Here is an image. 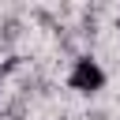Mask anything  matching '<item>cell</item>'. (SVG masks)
Masks as SVG:
<instances>
[{
    "label": "cell",
    "mask_w": 120,
    "mask_h": 120,
    "mask_svg": "<svg viewBox=\"0 0 120 120\" xmlns=\"http://www.w3.org/2000/svg\"><path fill=\"white\" fill-rule=\"evenodd\" d=\"M68 86L79 90V94H98V90L105 86V71H101V64H98L94 56H75L71 75H68Z\"/></svg>",
    "instance_id": "obj_1"
},
{
    "label": "cell",
    "mask_w": 120,
    "mask_h": 120,
    "mask_svg": "<svg viewBox=\"0 0 120 120\" xmlns=\"http://www.w3.org/2000/svg\"><path fill=\"white\" fill-rule=\"evenodd\" d=\"M22 116H26V98H11L0 109V120H22Z\"/></svg>",
    "instance_id": "obj_2"
},
{
    "label": "cell",
    "mask_w": 120,
    "mask_h": 120,
    "mask_svg": "<svg viewBox=\"0 0 120 120\" xmlns=\"http://www.w3.org/2000/svg\"><path fill=\"white\" fill-rule=\"evenodd\" d=\"M19 34H22V22H19V19H4V22H0V45H11Z\"/></svg>",
    "instance_id": "obj_3"
},
{
    "label": "cell",
    "mask_w": 120,
    "mask_h": 120,
    "mask_svg": "<svg viewBox=\"0 0 120 120\" xmlns=\"http://www.w3.org/2000/svg\"><path fill=\"white\" fill-rule=\"evenodd\" d=\"M19 68H22V56H15V52H11V56H4V60H0V86H4V79H8V75H15Z\"/></svg>",
    "instance_id": "obj_4"
},
{
    "label": "cell",
    "mask_w": 120,
    "mask_h": 120,
    "mask_svg": "<svg viewBox=\"0 0 120 120\" xmlns=\"http://www.w3.org/2000/svg\"><path fill=\"white\" fill-rule=\"evenodd\" d=\"M86 120H109V112H101V109H98V112H90Z\"/></svg>",
    "instance_id": "obj_5"
},
{
    "label": "cell",
    "mask_w": 120,
    "mask_h": 120,
    "mask_svg": "<svg viewBox=\"0 0 120 120\" xmlns=\"http://www.w3.org/2000/svg\"><path fill=\"white\" fill-rule=\"evenodd\" d=\"M116 26H120V11H116Z\"/></svg>",
    "instance_id": "obj_6"
}]
</instances>
